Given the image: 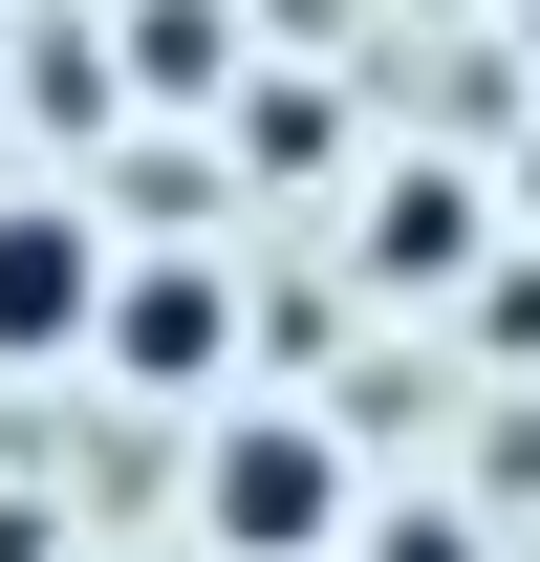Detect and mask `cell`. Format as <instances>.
Listing matches in <instances>:
<instances>
[{"label": "cell", "instance_id": "6", "mask_svg": "<svg viewBox=\"0 0 540 562\" xmlns=\"http://www.w3.org/2000/svg\"><path fill=\"white\" fill-rule=\"evenodd\" d=\"M22 109H44V131H109V44H87V22H22Z\"/></svg>", "mask_w": 540, "mask_h": 562}, {"label": "cell", "instance_id": "1", "mask_svg": "<svg viewBox=\"0 0 540 562\" xmlns=\"http://www.w3.org/2000/svg\"><path fill=\"white\" fill-rule=\"evenodd\" d=\"M346 497H368V476H346V432H325V412H281V390L195 432V541H216V562H325V541H346Z\"/></svg>", "mask_w": 540, "mask_h": 562}, {"label": "cell", "instance_id": "2", "mask_svg": "<svg viewBox=\"0 0 540 562\" xmlns=\"http://www.w3.org/2000/svg\"><path fill=\"white\" fill-rule=\"evenodd\" d=\"M87 303H109V216L0 195V368H87Z\"/></svg>", "mask_w": 540, "mask_h": 562}, {"label": "cell", "instance_id": "8", "mask_svg": "<svg viewBox=\"0 0 540 562\" xmlns=\"http://www.w3.org/2000/svg\"><path fill=\"white\" fill-rule=\"evenodd\" d=\"M0 562H66V519H44V497H0Z\"/></svg>", "mask_w": 540, "mask_h": 562}, {"label": "cell", "instance_id": "9", "mask_svg": "<svg viewBox=\"0 0 540 562\" xmlns=\"http://www.w3.org/2000/svg\"><path fill=\"white\" fill-rule=\"evenodd\" d=\"M519 216H540V151H519Z\"/></svg>", "mask_w": 540, "mask_h": 562}, {"label": "cell", "instance_id": "3", "mask_svg": "<svg viewBox=\"0 0 540 562\" xmlns=\"http://www.w3.org/2000/svg\"><path fill=\"white\" fill-rule=\"evenodd\" d=\"M87 347L131 368V390H216V368H238V281H216V260H109Z\"/></svg>", "mask_w": 540, "mask_h": 562}, {"label": "cell", "instance_id": "10", "mask_svg": "<svg viewBox=\"0 0 540 562\" xmlns=\"http://www.w3.org/2000/svg\"><path fill=\"white\" fill-rule=\"evenodd\" d=\"M519 44H540V0H519Z\"/></svg>", "mask_w": 540, "mask_h": 562}, {"label": "cell", "instance_id": "7", "mask_svg": "<svg viewBox=\"0 0 540 562\" xmlns=\"http://www.w3.org/2000/svg\"><path fill=\"white\" fill-rule=\"evenodd\" d=\"M368 562H475V519H454V497H390V519H368Z\"/></svg>", "mask_w": 540, "mask_h": 562}, {"label": "cell", "instance_id": "5", "mask_svg": "<svg viewBox=\"0 0 540 562\" xmlns=\"http://www.w3.org/2000/svg\"><path fill=\"white\" fill-rule=\"evenodd\" d=\"M109 87H173V109H195V87H238L216 0H131V66H109Z\"/></svg>", "mask_w": 540, "mask_h": 562}, {"label": "cell", "instance_id": "4", "mask_svg": "<svg viewBox=\"0 0 540 562\" xmlns=\"http://www.w3.org/2000/svg\"><path fill=\"white\" fill-rule=\"evenodd\" d=\"M368 281H475V173H390L368 195Z\"/></svg>", "mask_w": 540, "mask_h": 562}]
</instances>
